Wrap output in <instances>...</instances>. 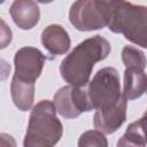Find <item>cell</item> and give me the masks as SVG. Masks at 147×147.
I'll return each instance as SVG.
<instances>
[{
    "label": "cell",
    "mask_w": 147,
    "mask_h": 147,
    "mask_svg": "<svg viewBox=\"0 0 147 147\" xmlns=\"http://www.w3.org/2000/svg\"><path fill=\"white\" fill-rule=\"evenodd\" d=\"M110 51V42L100 34L83 40L61 61L62 79L74 86H86L94 64L105 60Z\"/></svg>",
    "instance_id": "6da1fadb"
},
{
    "label": "cell",
    "mask_w": 147,
    "mask_h": 147,
    "mask_svg": "<svg viewBox=\"0 0 147 147\" xmlns=\"http://www.w3.org/2000/svg\"><path fill=\"white\" fill-rule=\"evenodd\" d=\"M56 113L54 102L49 100H41L32 108L23 141L25 147H51L60 141L63 126Z\"/></svg>",
    "instance_id": "7a4b0ae2"
},
{
    "label": "cell",
    "mask_w": 147,
    "mask_h": 147,
    "mask_svg": "<svg viewBox=\"0 0 147 147\" xmlns=\"http://www.w3.org/2000/svg\"><path fill=\"white\" fill-rule=\"evenodd\" d=\"M107 26L111 32L123 34L132 44L147 48V7L123 0L109 13Z\"/></svg>",
    "instance_id": "3957f363"
},
{
    "label": "cell",
    "mask_w": 147,
    "mask_h": 147,
    "mask_svg": "<svg viewBox=\"0 0 147 147\" xmlns=\"http://www.w3.org/2000/svg\"><path fill=\"white\" fill-rule=\"evenodd\" d=\"M87 93L96 109H106L116 105L123 96L118 71L113 67L100 69L87 84Z\"/></svg>",
    "instance_id": "277c9868"
},
{
    "label": "cell",
    "mask_w": 147,
    "mask_h": 147,
    "mask_svg": "<svg viewBox=\"0 0 147 147\" xmlns=\"http://www.w3.org/2000/svg\"><path fill=\"white\" fill-rule=\"evenodd\" d=\"M54 105L57 113L67 119L76 118L82 113L94 110L87 88L85 90L84 86L79 87L70 84L57 90L54 94Z\"/></svg>",
    "instance_id": "5b68a950"
},
{
    "label": "cell",
    "mask_w": 147,
    "mask_h": 147,
    "mask_svg": "<svg viewBox=\"0 0 147 147\" xmlns=\"http://www.w3.org/2000/svg\"><path fill=\"white\" fill-rule=\"evenodd\" d=\"M69 21L78 31H94L107 26L95 0H76L69 10Z\"/></svg>",
    "instance_id": "8992f818"
},
{
    "label": "cell",
    "mask_w": 147,
    "mask_h": 147,
    "mask_svg": "<svg viewBox=\"0 0 147 147\" xmlns=\"http://www.w3.org/2000/svg\"><path fill=\"white\" fill-rule=\"evenodd\" d=\"M15 76L21 80L36 83L37 78L41 75L45 55L36 47H22L20 48L14 57Z\"/></svg>",
    "instance_id": "52a82bcc"
},
{
    "label": "cell",
    "mask_w": 147,
    "mask_h": 147,
    "mask_svg": "<svg viewBox=\"0 0 147 147\" xmlns=\"http://www.w3.org/2000/svg\"><path fill=\"white\" fill-rule=\"evenodd\" d=\"M126 105L127 99L123 94L116 105L106 109H96L93 117L94 127L105 134L116 132L126 119Z\"/></svg>",
    "instance_id": "ba28073f"
},
{
    "label": "cell",
    "mask_w": 147,
    "mask_h": 147,
    "mask_svg": "<svg viewBox=\"0 0 147 147\" xmlns=\"http://www.w3.org/2000/svg\"><path fill=\"white\" fill-rule=\"evenodd\" d=\"M14 23L22 30H30L37 25L40 9L33 0H14L9 8Z\"/></svg>",
    "instance_id": "9c48e42d"
},
{
    "label": "cell",
    "mask_w": 147,
    "mask_h": 147,
    "mask_svg": "<svg viewBox=\"0 0 147 147\" xmlns=\"http://www.w3.org/2000/svg\"><path fill=\"white\" fill-rule=\"evenodd\" d=\"M41 44L49 54L61 55L69 51L71 41L63 26L59 24H51L41 33Z\"/></svg>",
    "instance_id": "30bf717a"
},
{
    "label": "cell",
    "mask_w": 147,
    "mask_h": 147,
    "mask_svg": "<svg viewBox=\"0 0 147 147\" xmlns=\"http://www.w3.org/2000/svg\"><path fill=\"white\" fill-rule=\"evenodd\" d=\"M10 93L15 107L21 111L30 110L34 98V83L21 80L15 75L10 83Z\"/></svg>",
    "instance_id": "8fae6325"
},
{
    "label": "cell",
    "mask_w": 147,
    "mask_h": 147,
    "mask_svg": "<svg viewBox=\"0 0 147 147\" xmlns=\"http://www.w3.org/2000/svg\"><path fill=\"white\" fill-rule=\"evenodd\" d=\"M147 90V75L144 70L125 68L123 94L127 100L140 98Z\"/></svg>",
    "instance_id": "7c38bea8"
},
{
    "label": "cell",
    "mask_w": 147,
    "mask_h": 147,
    "mask_svg": "<svg viewBox=\"0 0 147 147\" xmlns=\"http://www.w3.org/2000/svg\"><path fill=\"white\" fill-rule=\"evenodd\" d=\"M147 140H146V134L144 131V127L141 125L140 119L131 123L125 133L118 139L117 146L123 147V146H146Z\"/></svg>",
    "instance_id": "4fadbf2b"
},
{
    "label": "cell",
    "mask_w": 147,
    "mask_h": 147,
    "mask_svg": "<svg viewBox=\"0 0 147 147\" xmlns=\"http://www.w3.org/2000/svg\"><path fill=\"white\" fill-rule=\"evenodd\" d=\"M122 61L125 68L145 70L147 67V59L145 53L134 46H125L122 51Z\"/></svg>",
    "instance_id": "5bb4252c"
},
{
    "label": "cell",
    "mask_w": 147,
    "mask_h": 147,
    "mask_svg": "<svg viewBox=\"0 0 147 147\" xmlns=\"http://www.w3.org/2000/svg\"><path fill=\"white\" fill-rule=\"evenodd\" d=\"M79 147H87V146H98V147H107L108 141L105 137V133L100 130H90L84 132L78 140Z\"/></svg>",
    "instance_id": "9a60e30c"
},
{
    "label": "cell",
    "mask_w": 147,
    "mask_h": 147,
    "mask_svg": "<svg viewBox=\"0 0 147 147\" xmlns=\"http://www.w3.org/2000/svg\"><path fill=\"white\" fill-rule=\"evenodd\" d=\"M121 1H123V0H95V3H96V6H98L99 10L102 13V15H103L106 22H107V20H108V15H109V13L111 11V9H113L118 2H121Z\"/></svg>",
    "instance_id": "2e32d148"
},
{
    "label": "cell",
    "mask_w": 147,
    "mask_h": 147,
    "mask_svg": "<svg viewBox=\"0 0 147 147\" xmlns=\"http://www.w3.org/2000/svg\"><path fill=\"white\" fill-rule=\"evenodd\" d=\"M2 23V29H1V32H2V38H1V48L6 47V45L8 42L11 41V31L10 29H8L6 26V23L3 21H1Z\"/></svg>",
    "instance_id": "e0dca14e"
},
{
    "label": "cell",
    "mask_w": 147,
    "mask_h": 147,
    "mask_svg": "<svg viewBox=\"0 0 147 147\" xmlns=\"http://www.w3.org/2000/svg\"><path fill=\"white\" fill-rule=\"evenodd\" d=\"M140 122H141V125L144 127V131H145V134H146V140H147V110L145 111V114L140 118Z\"/></svg>",
    "instance_id": "ac0fdd59"
},
{
    "label": "cell",
    "mask_w": 147,
    "mask_h": 147,
    "mask_svg": "<svg viewBox=\"0 0 147 147\" xmlns=\"http://www.w3.org/2000/svg\"><path fill=\"white\" fill-rule=\"evenodd\" d=\"M54 0H37V2H40V3H51Z\"/></svg>",
    "instance_id": "d6986e66"
},
{
    "label": "cell",
    "mask_w": 147,
    "mask_h": 147,
    "mask_svg": "<svg viewBox=\"0 0 147 147\" xmlns=\"http://www.w3.org/2000/svg\"><path fill=\"white\" fill-rule=\"evenodd\" d=\"M145 93H147V90H146V92H145Z\"/></svg>",
    "instance_id": "ffe728a7"
}]
</instances>
